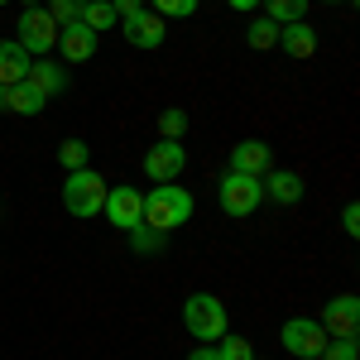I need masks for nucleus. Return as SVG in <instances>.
Wrapping results in <instances>:
<instances>
[{"instance_id": "nucleus-2", "label": "nucleus", "mask_w": 360, "mask_h": 360, "mask_svg": "<svg viewBox=\"0 0 360 360\" xmlns=\"http://www.w3.org/2000/svg\"><path fill=\"white\" fill-rule=\"evenodd\" d=\"M183 327H188V336H197V346H217L226 336V327H231L226 303L217 293H193L183 303Z\"/></svg>"}, {"instance_id": "nucleus-34", "label": "nucleus", "mask_w": 360, "mask_h": 360, "mask_svg": "<svg viewBox=\"0 0 360 360\" xmlns=\"http://www.w3.org/2000/svg\"><path fill=\"white\" fill-rule=\"evenodd\" d=\"M0 5H10V0H0Z\"/></svg>"}, {"instance_id": "nucleus-33", "label": "nucleus", "mask_w": 360, "mask_h": 360, "mask_svg": "<svg viewBox=\"0 0 360 360\" xmlns=\"http://www.w3.org/2000/svg\"><path fill=\"white\" fill-rule=\"evenodd\" d=\"M29 5H34V0H25V10H29Z\"/></svg>"}, {"instance_id": "nucleus-26", "label": "nucleus", "mask_w": 360, "mask_h": 360, "mask_svg": "<svg viewBox=\"0 0 360 360\" xmlns=\"http://www.w3.org/2000/svg\"><path fill=\"white\" fill-rule=\"evenodd\" d=\"M217 356L221 360H255V351H250L245 336H221V341H217Z\"/></svg>"}, {"instance_id": "nucleus-16", "label": "nucleus", "mask_w": 360, "mask_h": 360, "mask_svg": "<svg viewBox=\"0 0 360 360\" xmlns=\"http://www.w3.org/2000/svg\"><path fill=\"white\" fill-rule=\"evenodd\" d=\"M49 106L29 82H15V86H0V111H15V115H39Z\"/></svg>"}, {"instance_id": "nucleus-19", "label": "nucleus", "mask_w": 360, "mask_h": 360, "mask_svg": "<svg viewBox=\"0 0 360 360\" xmlns=\"http://www.w3.org/2000/svg\"><path fill=\"white\" fill-rule=\"evenodd\" d=\"M125 236H130V250H135V255H159V250L168 245L164 231H154V226H144V221H139L135 231H125Z\"/></svg>"}, {"instance_id": "nucleus-21", "label": "nucleus", "mask_w": 360, "mask_h": 360, "mask_svg": "<svg viewBox=\"0 0 360 360\" xmlns=\"http://www.w3.org/2000/svg\"><path fill=\"white\" fill-rule=\"evenodd\" d=\"M82 25L91 29V34H101V29H115L111 0H86V5H82Z\"/></svg>"}, {"instance_id": "nucleus-30", "label": "nucleus", "mask_w": 360, "mask_h": 360, "mask_svg": "<svg viewBox=\"0 0 360 360\" xmlns=\"http://www.w3.org/2000/svg\"><path fill=\"white\" fill-rule=\"evenodd\" d=\"M188 360H221V356H217V346H197Z\"/></svg>"}, {"instance_id": "nucleus-28", "label": "nucleus", "mask_w": 360, "mask_h": 360, "mask_svg": "<svg viewBox=\"0 0 360 360\" xmlns=\"http://www.w3.org/2000/svg\"><path fill=\"white\" fill-rule=\"evenodd\" d=\"M341 226H346V236H360V207H356V202H346V212H341Z\"/></svg>"}, {"instance_id": "nucleus-20", "label": "nucleus", "mask_w": 360, "mask_h": 360, "mask_svg": "<svg viewBox=\"0 0 360 360\" xmlns=\"http://www.w3.org/2000/svg\"><path fill=\"white\" fill-rule=\"evenodd\" d=\"M245 44H250V49H259V53H264V49H278V25L269 20V15H259V20L245 29Z\"/></svg>"}, {"instance_id": "nucleus-6", "label": "nucleus", "mask_w": 360, "mask_h": 360, "mask_svg": "<svg viewBox=\"0 0 360 360\" xmlns=\"http://www.w3.org/2000/svg\"><path fill=\"white\" fill-rule=\"evenodd\" d=\"M278 341H283V351H293V356L322 360V351H327V341H332V336L322 332V322H317V317H288V322H283V332H278Z\"/></svg>"}, {"instance_id": "nucleus-24", "label": "nucleus", "mask_w": 360, "mask_h": 360, "mask_svg": "<svg viewBox=\"0 0 360 360\" xmlns=\"http://www.w3.org/2000/svg\"><path fill=\"white\" fill-rule=\"evenodd\" d=\"M82 5H86V0H49V15L58 20V29L77 25V20H82Z\"/></svg>"}, {"instance_id": "nucleus-4", "label": "nucleus", "mask_w": 360, "mask_h": 360, "mask_svg": "<svg viewBox=\"0 0 360 360\" xmlns=\"http://www.w3.org/2000/svg\"><path fill=\"white\" fill-rule=\"evenodd\" d=\"M15 29H20V34H15V44H20L29 58H49L58 49V20L49 15V10H39V5H29Z\"/></svg>"}, {"instance_id": "nucleus-25", "label": "nucleus", "mask_w": 360, "mask_h": 360, "mask_svg": "<svg viewBox=\"0 0 360 360\" xmlns=\"http://www.w3.org/2000/svg\"><path fill=\"white\" fill-rule=\"evenodd\" d=\"M322 360H360L356 336H332V341H327V351H322Z\"/></svg>"}, {"instance_id": "nucleus-12", "label": "nucleus", "mask_w": 360, "mask_h": 360, "mask_svg": "<svg viewBox=\"0 0 360 360\" xmlns=\"http://www.w3.org/2000/svg\"><path fill=\"white\" fill-rule=\"evenodd\" d=\"M58 44H63V58H68V63H91L96 49H101V34H91V29L77 20V25L58 29Z\"/></svg>"}, {"instance_id": "nucleus-14", "label": "nucleus", "mask_w": 360, "mask_h": 360, "mask_svg": "<svg viewBox=\"0 0 360 360\" xmlns=\"http://www.w3.org/2000/svg\"><path fill=\"white\" fill-rule=\"evenodd\" d=\"M25 82L34 86L44 101H53L58 91H68V72L58 68L53 58H34V63H29V72H25Z\"/></svg>"}, {"instance_id": "nucleus-17", "label": "nucleus", "mask_w": 360, "mask_h": 360, "mask_svg": "<svg viewBox=\"0 0 360 360\" xmlns=\"http://www.w3.org/2000/svg\"><path fill=\"white\" fill-rule=\"evenodd\" d=\"M29 63L34 58L15 44V39H0V86H15V82H25V72H29Z\"/></svg>"}, {"instance_id": "nucleus-5", "label": "nucleus", "mask_w": 360, "mask_h": 360, "mask_svg": "<svg viewBox=\"0 0 360 360\" xmlns=\"http://www.w3.org/2000/svg\"><path fill=\"white\" fill-rule=\"evenodd\" d=\"M217 197H221V212L226 217H255L259 212V202H264V188H259V178H245V173H226L221 188H217Z\"/></svg>"}, {"instance_id": "nucleus-22", "label": "nucleus", "mask_w": 360, "mask_h": 360, "mask_svg": "<svg viewBox=\"0 0 360 360\" xmlns=\"http://www.w3.org/2000/svg\"><path fill=\"white\" fill-rule=\"evenodd\" d=\"M259 5H264V15H269L274 25H293V20L307 15V0H259Z\"/></svg>"}, {"instance_id": "nucleus-18", "label": "nucleus", "mask_w": 360, "mask_h": 360, "mask_svg": "<svg viewBox=\"0 0 360 360\" xmlns=\"http://www.w3.org/2000/svg\"><path fill=\"white\" fill-rule=\"evenodd\" d=\"M58 164L68 168V173L91 168V144H86V139H63V144H58Z\"/></svg>"}, {"instance_id": "nucleus-3", "label": "nucleus", "mask_w": 360, "mask_h": 360, "mask_svg": "<svg viewBox=\"0 0 360 360\" xmlns=\"http://www.w3.org/2000/svg\"><path fill=\"white\" fill-rule=\"evenodd\" d=\"M101 202H106V183H101V173L96 168H77V173H68L63 178V207H68V217H101Z\"/></svg>"}, {"instance_id": "nucleus-13", "label": "nucleus", "mask_w": 360, "mask_h": 360, "mask_svg": "<svg viewBox=\"0 0 360 360\" xmlns=\"http://www.w3.org/2000/svg\"><path fill=\"white\" fill-rule=\"evenodd\" d=\"M259 188H264V202L293 207V202L303 197V173H293V168H269V173L259 178Z\"/></svg>"}, {"instance_id": "nucleus-32", "label": "nucleus", "mask_w": 360, "mask_h": 360, "mask_svg": "<svg viewBox=\"0 0 360 360\" xmlns=\"http://www.w3.org/2000/svg\"><path fill=\"white\" fill-rule=\"evenodd\" d=\"M322 5H351V0H322Z\"/></svg>"}, {"instance_id": "nucleus-27", "label": "nucleus", "mask_w": 360, "mask_h": 360, "mask_svg": "<svg viewBox=\"0 0 360 360\" xmlns=\"http://www.w3.org/2000/svg\"><path fill=\"white\" fill-rule=\"evenodd\" d=\"M197 10V0H154V15H164V20H188Z\"/></svg>"}, {"instance_id": "nucleus-31", "label": "nucleus", "mask_w": 360, "mask_h": 360, "mask_svg": "<svg viewBox=\"0 0 360 360\" xmlns=\"http://www.w3.org/2000/svg\"><path fill=\"white\" fill-rule=\"evenodd\" d=\"M226 5H231V10H240V15H250V10H255L259 0H226Z\"/></svg>"}, {"instance_id": "nucleus-7", "label": "nucleus", "mask_w": 360, "mask_h": 360, "mask_svg": "<svg viewBox=\"0 0 360 360\" xmlns=\"http://www.w3.org/2000/svg\"><path fill=\"white\" fill-rule=\"evenodd\" d=\"M101 212H106V221H111L115 231H135V226L144 221V193L130 188V183H115V188H106Z\"/></svg>"}, {"instance_id": "nucleus-8", "label": "nucleus", "mask_w": 360, "mask_h": 360, "mask_svg": "<svg viewBox=\"0 0 360 360\" xmlns=\"http://www.w3.org/2000/svg\"><path fill=\"white\" fill-rule=\"evenodd\" d=\"M183 168H188L183 139H159V144H149V154H144V178H149V183H178Z\"/></svg>"}, {"instance_id": "nucleus-1", "label": "nucleus", "mask_w": 360, "mask_h": 360, "mask_svg": "<svg viewBox=\"0 0 360 360\" xmlns=\"http://www.w3.org/2000/svg\"><path fill=\"white\" fill-rule=\"evenodd\" d=\"M193 193L188 188H178V183H154L149 193H144V226H154V231H178V226L193 221Z\"/></svg>"}, {"instance_id": "nucleus-10", "label": "nucleus", "mask_w": 360, "mask_h": 360, "mask_svg": "<svg viewBox=\"0 0 360 360\" xmlns=\"http://www.w3.org/2000/svg\"><path fill=\"white\" fill-rule=\"evenodd\" d=\"M322 332L327 336H356L360 327V298L356 293H341V298H327V307H322Z\"/></svg>"}, {"instance_id": "nucleus-29", "label": "nucleus", "mask_w": 360, "mask_h": 360, "mask_svg": "<svg viewBox=\"0 0 360 360\" xmlns=\"http://www.w3.org/2000/svg\"><path fill=\"white\" fill-rule=\"evenodd\" d=\"M115 20H130V15H139V0H111Z\"/></svg>"}, {"instance_id": "nucleus-9", "label": "nucleus", "mask_w": 360, "mask_h": 360, "mask_svg": "<svg viewBox=\"0 0 360 360\" xmlns=\"http://www.w3.org/2000/svg\"><path fill=\"white\" fill-rule=\"evenodd\" d=\"M269 168H274V144H264V139H240V144L231 149V164H226V173L264 178Z\"/></svg>"}, {"instance_id": "nucleus-23", "label": "nucleus", "mask_w": 360, "mask_h": 360, "mask_svg": "<svg viewBox=\"0 0 360 360\" xmlns=\"http://www.w3.org/2000/svg\"><path fill=\"white\" fill-rule=\"evenodd\" d=\"M183 135H188V111L183 106L159 111V139H183Z\"/></svg>"}, {"instance_id": "nucleus-11", "label": "nucleus", "mask_w": 360, "mask_h": 360, "mask_svg": "<svg viewBox=\"0 0 360 360\" xmlns=\"http://www.w3.org/2000/svg\"><path fill=\"white\" fill-rule=\"evenodd\" d=\"M120 29H125V39H130L135 49H144V53L164 49V39H168L164 15H149V10H139V15H130V20H120Z\"/></svg>"}, {"instance_id": "nucleus-15", "label": "nucleus", "mask_w": 360, "mask_h": 360, "mask_svg": "<svg viewBox=\"0 0 360 360\" xmlns=\"http://www.w3.org/2000/svg\"><path fill=\"white\" fill-rule=\"evenodd\" d=\"M278 49L293 58H312L317 53V29L307 20H293V25H278Z\"/></svg>"}]
</instances>
